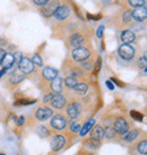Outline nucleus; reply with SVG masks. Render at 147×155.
I'll return each instance as SVG.
<instances>
[{
	"label": "nucleus",
	"mask_w": 147,
	"mask_h": 155,
	"mask_svg": "<svg viewBox=\"0 0 147 155\" xmlns=\"http://www.w3.org/2000/svg\"><path fill=\"white\" fill-rule=\"evenodd\" d=\"M59 6H61L59 0H49L44 6H42L41 13H42L44 17H51Z\"/></svg>",
	"instance_id": "nucleus-1"
},
{
	"label": "nucleus",
	"mask_w": 147,
	"mask_h": 155,
	"mask_svg": "<svg viewBox=\"0 0 147 155\" xmlns=\"http://www.w3.org/2000/svg\"><path fill=\"white\" fill-rule=\"evenodd\" d=\"M18 69L21 70L23 75H30L34 71V64L32 62L31 59L23 57L22 59L18 62Z\"/></svg>",
	"instance_id": "nucleus-2"
},
{
	"label": "nucleus",
	"mask_w": 147,
	"mask_h": 155,
	"mask_svg": "<svg viewBox=\"0 0 147 155\" xmlns=\"http://www.w3.org/2000/svg\"><path fill=\"white\" fill-rule=\"evenodd\" d=\"M91 56V51L88 48L85 47H78L75 48V50L73 51V58L76 61H84L88 59Z\"/></svg>",
	"instance_id": "nucleus-3"
},
{
	"label": "nucleus",
	"mask_w": 147,
	"mask_h": 155,
	"mask_svg": "<svg viewBox=\"0 0 147 155\" xmlns=\"http://www.w3.org/2000/svg\"><path fill=\"white\" fill-rule=\"evenodd\" d=\"M118 52H119L120 57H121L122 59H125V60H130V59H132L135 57V49L131 45H129V44L123 43L122 45H120Z\"/></svg>",
	"instance_id": "nucleus-4"
},
{
	"label": "nucleus",
	"mask_w": 147,
	"mask_h": 155,
	"mask_svg": "<svg viewBox=\"0 0 147 155\" xmlns=\"http://www.w3.org/2000/svg\"><path fill=\"white\" fill-rule=\"evenodd\" d=\"M147 17V9L145 6H140V7H136L131 12V18L135 19L136 22H144Z\"/></svg>",
	"instance_id": "nucleus-5"
},
{
	"label": "nucleus",
	"mask_w": 147,
	"mask_h": 155,
	"mask_svg": "<svg viewBox=\"0 0 147 155\" xmlns=\"http://www.w3.org/2000/svg\"><path fill=\"white\" fill-rule=\"evenodd\" d=\"M113 129L114 131L118 134H125L128 131L129 129V126H128V122L126 121L125 118H118L117 120L114 121V125H113Z\"/></svg>",
	"instance_id": "nucleus-6"
},
{
	"label": "nucleus",
	"mask_w": 147,
	"mask_h": 155,
	"mask_svg": "<svg viewBox=\"0 0 147 155\" xmlns=\"http://www.w3.org/2000/svg\"><path fill=\"white\" fill-rule=\"evenodd\" d=\"M66 124H67V121H66L65 117L60 116V114H57L53 117L51 119V122H50L51 127L54 130H62L66 127Z\"/></svg>",
	"instance_id": "nucleus-7"
},
{
	"label": "nucleus",
	"mask_w": 147,
	"mask_h": 155,
	"mask_svg": "<svg viewBox=\"0 0 147 155\" xmlns=\"http://www.w3.org/2000/svg\"><path fill=\"white\" fill-rule=\"evenodd\" d=\"M52 114H53L52 109L48 108V107H42V108L38 109V111H36V113H35V117H36L38 120L44 121V120H48Z\"/></svg>",
	"instance_id": "nucleus-8"
},
{
	"label": "nucleus",
	"mask_w": 147,
	"mask_h": 155,
	"mask_svg": "<svg viewBox=\"0 0 147 155\" xmlns=\"http://www.w3.org/2000/svg\"><path fill=\"white\" fill-rule=\"evenodd\" d=\"M53 15L58 21H64L70 15V8L68 6H59Z\"/></svg>",
	"instance_id": "nucleus-9"
},
{
	"label": "nucleus",
	"mask_w": 147,
	"mask_h": 155,
	"mask_svg": "<svg viewBox=\"0 0 147 155\" xmlns=\"http://www.w3.org/2000/svg\"><path fill=\"white\" fill-rule=\"evenodd\" d=\"M65 145V138L61 135H56L51 140V150L52 151H60Z\"/></svg>",
	"instance_id": "nucleus-10"
},
{
	"label": "nucleus",
	"mask_w": 147,
	"mask_h": 155,
	"mask_svg": "<svg viewBox=\"0 0 147 155\" xmlns=\"http://www.w3.org/2000/svg\"><path fill=\"white\" fill-rule=\"evenodd\" d=\"M51 105L56 109H62L66 105V99L65 96H62L61 94H56L52 96L51 99Z\"/></svg>",
	"instance_id": "nucleus-11"
},
{
	"label": "nucleus",
	"mask_w": 147,
	"mask_h": 155,
	"mask_svg": "<svg viewBox=\"0 0 147 155\" xmlns=\"http://www.w3.org/2000/svg\"><path fill=\"white\" fill-rule=\"evenodd\" d=\"M69 43L73 48L80 47V45L84 43V36H83L80 33H74V34L70 36Z\"/></svg>",
	"instance_id": "nucleus-12"
},
{
	"label": "nucleus",
	"mask_w": 147,
	"mask_h": 155,
	"mask_svg": "<svg viewBox=\"0 0 147 155\" xmlns=\"http://www.w3.org/2000/svg\"><path fill=\"white\" fill-rule=\"evenodd\" d=\"M136 39V35L132 31H123L121 33V41L123 42L125 44H129V43H132Z\"/></svg>",
	"instance_id": "nucleus-13"
},
{
	"label": "nucleus",
	"mask_w": 147,
	"mask_h": 155,
	"mask_svg": "<svg viewBox=\"0 0 147 155\" xmlns=\"http://www.w3.org/2000/svg\"><path fill=\"white\" fill-rule=\"evenodd\" d=\"M15 62H16V61H15V57H14V54H11V53H6L4 57V59H2L1 65L4 66V68L10 69L14 66Z\"/></svg>",
	"instance_id": "nucleus-14"
},
{
	"label": "nucleus",
	"mask_w": 147,
	"mask_h": 155,
	"mask_svg": "<svg viewBox=\"0 0 147 155\" xmlns=\"http://www.w3.org/2000/svg\"><path fill=\"white\" fill-rule=\"evenodd\" d=\"M43 77L45 79H48V81H52V79H54V78L58 76V70L54 68H51V67H45L43 69Z\"/></svg>",
	"instance_id": "nucleus-15"
},
{
	"label": "nucleus",
	"mask_w": 147,
	"mask_h": 155,
	"mask_svg": "<svg viewBox=\"0 0 147 155\" xmlns=\"http://www.w3.org/2000/svg\"><path fill=\"white\" fill-rule=\"evenodd\" d=\"M51 90H52V92H54L57 94H60L61 91H62V79H61V77H58V76H57L54 79H52Z\"/></svg>",
	"instance_id": "nucleus-16"
},
{
	"label": "nucleus",
	"mask_w": 147,
	"mask_h": 155,
	"mask_svg": "<svg viewBox=\"0 0 147 155\" xmlns=\"http://www.w3.org/2000/svg\"><path fill=\"white\" fill-rule=\"evenodd\" d=\"M67 114L69 117L70 119H75L77 118L78 114H79V110H78V105L76 103H71L67 107Z\"/></svg>",
	"instance_id": "nucleus-17"
},
{
	"label": "nucleus",
	"mask_w": 147,
	"mask_h": 155,
	"mask_svg": "<svg viewBox=\"0 0 147 155\" xmlns=\"http://www.w3.org/2000/svg\"><path fill=\"white\" fill-rule=\"evenodd\" d=\"M92 138H96V139H102L104 137V130L101 126H93V129L91 131Z\"/></svg>",
	"instance_id": "nucleus-18"
},
{
	"label": "nucleus",
	"mask_w": 147,
	"mask_h": 155,
	"mask_svg": "<svg viewBox=\"0 0 147 155\" xmlns=\"http://www.w3.org/2000/svg\"><path fill=\"white\" fill-rule=\"evenodd\" d=\"M94 125H95V120L94 119H91V120L87 121L86 124L80 128V136H85L88 131H91V129L93 128Z\"/></svg>",
	"instance_id": "nucleus-19"
},
{
	"label": "nucleus",
	"mask_w": 147,
	"mask_h": 155,
	"mask_svg": "<svg viewBox=\"0 0 147 155\" xmlns=\"http://www.w3.org/2000/svg\"><path fill=\"white\" fill-rule=\"evenodd\" d=\"M85 144H86V146L88 147V148H92V150H96V148H99L100 145H101L100 139H96V138H90Z\"/></svg>",
	"instance_id": "nucleus-20"
},
{
	"label": "nucleus",
	"mask_w": 147,
	"mask_h": 155,
	"mask_svg": "<svg viewBox=\"0 0 147 155\" xmlns=\"http://www.w3.org/2000/svg\"><path fill=\"white\" fill-rule=\"evenodd\" d=\"M122 135H123V136H122V138H123V139L128 140V142H131V140H134L135 138L138 136V130L134 129L132 131H129V133H125V134H122Z\"/></svg>",
	"instance_id": "nucleus-21"
},
{
	"label": "nucleus",
	"mask_w": 147,
	"mask_h": 155,
	"mask_svg": "<svg viewBox=\"0 0 147 155\" xmlns=\"http://www.w3.org/2000/svg\"><path fill=\"white\" fill-rule=\"evenodd\" d=\"M24 78H25V75H18V74H13L11 76H10V78H9V82L11 83V84H19L21 82H23L24 81Z\"/></svg>",
	"instance_id": "nucleus-22"
},
{
	"label": "nucleus",
	"mask_w": 147,
	"mask_h": 155,
	"mask_svg": "<svg viewBox=\"0 0 147 155\" xmlns=\"http://www.w3.org/2000/svg\"><path fill=\"white\" fill-rule=\"evenodd\" d=\"M74 90L78 94H85L88 91V86H87L86 84H84V83H78L77 85L74 87Z\"/></svg>",
	"instance_id": "nucleus-23"
},
{
	"label": "nucleus",
	"mask_w": 147,
	"mask_h": 155,
	"mask_svg": "<svg viewBox=\"0 0 147 155\" xmlns=\"http://www.w3.org/2000/svg\"><path fill=\"white\" fill-rule=\"evenodd\" d=\"M77 84H78L77 79L75 77H73V76H69V77H67L65 79V85L67 87H69V88H74Z\"/></svg>",
	"instance_id": "nucleus-24"
},
{
	"label": "nucleus",
	"mask_w": 147,
	"mask_h": 155,
	"mask_svg": "<svg viewBox=\"0 0 147 155\" xmlns=\"http://www.w3.org/2000/svg\"><path fill=\"white\" fill-rule=\"evenodd\" d=\"M36 133H38L39 136H41V137H43V138L50 136V131H49V130L47 129V127H44V126H40V127H38Z\"/></svg>",
	"instance_id": "nucleus-25"
},
{
	"label": "nucleus",
	"mask_w": 147,
	"mask_h": 155,
	"mask_svg": "<svg viewBox=\"0 0 147 155\" xmlns=\"http://www.w3.org/2000/svg\"><path fill=\"white\" fill-rule=\"evenodd\" d=\"M138 152L140 153V154H143V155L147 154V142H146V140H143V142L139 143Z\"/></svg>",
	"instance_id": "nucleus-26"
},
{
	"label": "nucleus",
	"mask_w": 147,
	"mask_h": 155,
	"mask_svg": "<svg viewBox=\"0 0 147 155\" xmlns=\"http://www.w3.org/2000/svg\"><path fill=\"white\" fill-rule=\"evenodd\" d=\"M32 62H33L34 65H38L39 67H42V66H43V60H42V58H41L40 54H38V53H35L34 56H33Z\"/></svg>",
	"instance_id": "nucleus-27"
},
{
	"label": "nucleus",
	"mask_w": 147,
	"mask_h": 155,
	"mask_svg": "<svg viewBox=\"0 0 147 155\" xmlns=\"http://www.w3.org/2000/svg\"><path fill=\"white\" fill-rule=\"evenodd\" d=\"M128 2L131 7H140V6H145V0H128Z\"/></svg>",
	"instance_id": "nucleus-28"
},
{
	"label": "nucleus",
	"mask_w": 147,
	"mask_h": 155,
	"mask_svg": "<svg viewBox=\"0 0 147 155\" xmlns=\"http://www.w3.org/2000/svg\"><path fill=\"white\" fill-rule=\"evenodd\" d=\"M69 128H70V130L73 131V133H78L79 130H80V124L78 122V121H74V122H71L70 124V126H69Z\"/></svg>",
	"instance_id": "nucleus-29"
},
{
	"label": "nucleus",
	"mask_w": 147,
	"mask_h": 155,
	"mask_svg": "<svg viewBox=\"0 0 147 155\" xmlns=\"http://www.w3.org/2000/svg\"><path fill=\"white\" fill-rule=\"evenodd\" d=\"M114 134H116V131L113 129V127L112 128H111V127H108L106 130L104 131V136H106V137H109V138H112V137H114Z\"/></svg>",
	"instance_id": "nucleus-30"
},
{
	"label": "nucleus",
	"mask_w": 147,
	"mask_h": 155,
	"mask_svg": "<svg viewBox=\"0 0 147 155\" xmlns=\"http://www.w3.org/2000/svg\"><path fill=\"white\" fill-rule=\"evenodd\" d=\"M122 18H123V23H129L132 18H131V10H127L125 14H123V16H122Z\"/></svg>",
	"instance_id": "nucleus-31"
},
{
	"label": "nucleus",
	"mask_w": 147,
	"mask_h": 155,
	"mask_svg": "<svg viewBox=\"0 0 147 155\" xmlns=\"http://www.w3.org/2000/svg\"><path fill=\"white\" fill-rule=\"evenodd\" d=\"M130 114H131V117H132L134 119H136V120H138V121L143 120V114H142V113H139V112L131 111V112H130Z\"/></svg>",
	"instance_id": "nucleus-32"
},
{
	"label": "nucleus",
	"mask_w": 147,
	"mask_h": 155,
	"mask_svg": "<svg viewBox=\"0 0 147 155\" xmlns=\"http://www.w3.org/2000/svg\"><path fill=\"white\" fill-rule=\"evenodd\" d=\"M93 61H91V60H88V61H83V64H82V66L84 67L85 69H87V70H91L92 69V67H93Z\"/></svg>",
	"instance_id": "nucleus-33"
},
{
	"label": "nucleus",
	"mask_w": 147,
	"mask_h": 155,
	"mask_svg": "<svg viewBox=\"0 0 147 155\" xmlns=\"http://www.w3.org/2000/svg\"><path fill=\"white\" fill-rule=\"evenodd\" d=\"M138 67L139 68H146V56H143V58H140L138 60Z\"/></svg>",
	"instance_id": "nucleus-34"
},
{
	"label": "nucleus",
	"mask_w": 147,
	"mask_h": 155,
	"mask_svg": "<svg viewBox=\"0 0 147 155\" xmlns=\"http://www.w3.org/2000/svg\"><path fill=\"white\" fill-rule=\"evenodd\" d=\"M35 100H30V101H26V100H21L15 103V105H23V104H31V103H34Z\"/></svg>",
	"instance_id": "nucleus-35"
},
{
	"label": "nucleus",
	"mask_w": 147,
	"mask_h": 155,
	"mask_svg": "<svg viewBox=\"0 0 147 155\" xmlns=\"http://www.w3.org/2000/svg\"><path fill=\"white\" fill-rule=\"evenodd\" d=\"M103 31H104V26L101 25L99 26V28L96 31V35H97V38H102V35H103Z\"/></svg>",
	"instance_id": "nucleus-36"
},
{
	"label": "nucleus",
	"mask_w": 147,
	"mask_h": 155,
	"mask_svg": "<svg viewBox=\"0 0 147 155\" xmlns=\"http://www.w3.org/2000/svg\"><path fill=\"white\" fill-rule=\"evenodd\" d=\"M49 0H33V2L38 6H44V5L48 2Z\"/></svg>",
	"instance_id": "nucleus-37"
},
{
	"label": "nucleus",
	"mask_w": 147,
	"mask_h": 155,
	"mask_svg": "<svg viewBox=\"0 0 147 155\" xmlns=\"http://www.w3.org/2000/svg\"><path fill=\"white\" fill-rule=\"evenodd\" d=\"M7 52L5 51L4 49H0V65H1V62H2V59H4L5 54H6Z\"/></svg>",
	"instance_id": "nucleus-38"
},
{
	"label": "nucleus",
	"mask_w": 147,
	"mask_h": 155,
	"mask_svg": "<svg viewBox=\"0 0 147 155\" xmlns=\"http://www.w3.org/2000/svg\"><path fill=\"white\" fill-rule=\"evenodd\" d=\"M52 96H53L52 94L47 95V96L44 97V102H45V103H47V102H50V101H51V99H52Z\"/></svg>",
	"instance_id": "nucleus-39"
},
{
	"label": "nucleus",
	"mask_w": 147,
	"mask_h": 155,
	"mask_svg": "<svg viewBox=\"0 0 147 155\" xmlns=\"http://www.w3.org/2000/svg\"><path fill=\"white\" fill-rule=\"evenodd\" d=\"M24 121H25V119H24V117H23V116H22V117H19V120L17 121V125H18V126H22Z\"/></svg>",
	"instance_id": "nucleus-40"
},
{
	"label": "nucleus",
	"mask_w": 147,
	"mask_h": 155,
	"mask_svg": "<svg viewBox=\"0 0 147 155\" xmlns=\"http://www.w3.org/2000/svg\"><path fill=\"white\" fill-rule=\"evenodd\" d=\"M106 86H108L110 90H114V86L111 84V82H110V81H108V82H106Z\"/></svg>",
	"instance_id": "nucleus-41"
},
{
	"label": "nucleus",
	"mask_w": 147,
	"mask_h": 155,
	"mask_svg": "<svg viewBox=\"0 0 147 155\" xmlns=\"http://www.w3.org/2000/svg\"><path fill=\"white\" fill-rule=\"evenodd\" d=\"M5 73H7V69H6V68H4L2 70H1V71H0V77H1V76H2Z\"/></svg>",
	"instance_id": "nucleus-42"
},
{
	"label": "nucleus",
	"mask_w": 147,
	"mask_h": 155,
	"mask_svg": "<svg viewBox=\"0 0 147 155\" xmlns=\"http://www.w3.org/2000/svg\"><path fill=\"white\" fill-rule=\"evenodd\" d=\"M0 155H6V154H4V153H0Z\"/></svg>",
	"instance_id": "nucleus-43"
},
{
	"label": "nucleus",
	"mask_w": 147,
	"mask_h": 155,
	"mask_svg": "<svg viewBox=\"0 0 147 155\" xmlns=\"http://www.w3.org/2000/svg\"><path fill=\"white\" fill-rule=\"evenodd\" d=\"M90 155H94V154H90Z\"/></svg>",
	"instance_id": "nucleus-44"
}]
</instances>
